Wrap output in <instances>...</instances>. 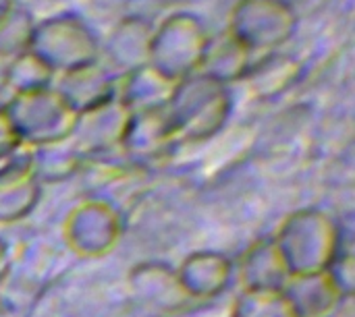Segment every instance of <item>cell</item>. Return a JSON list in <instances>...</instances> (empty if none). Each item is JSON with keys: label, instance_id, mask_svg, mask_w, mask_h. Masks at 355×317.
Wrapping results in <instances>:
<instances>
[{"label": "cell", "instance_id": "30bf717a", "mask_svg": "<svg viewBox=\"0 0 355 317\" xmlns=\"http://www.w3.org/2000/svg\"><path fill=\"white\" fill-rule=\"evenodd\" d=\"M133 299L154 314H175L191 303L177 278V270L164 262H141L127 276Z\"/></svg>", "mask_w": 355, "mask_h": 317}, {"label": "cell", "instance_id": "2e32d148", "mask_svg": "<svg viewBox=\"0 0 355 317\" xmlns=\"http://www.w3.org/2000/svg\"><path fill=\"white\" fill-rule=\"evenodd\" d=\"M285 295L300 317H331L345 301L329 272L291 276L285 284Z\"/></svg>", "mask_w": 355, "mask_h": 317}, {"label": "cell", "instance_id": "4316f807", "mask_svg": "<svg viewBox=\"0 0 355 317\" xmlns=\"http://www.w3.org/2000/svg\"><path fill=\"white\" fill-rule=\"evenodd\" d=\"M8 270V247L4 245V241H0V280L4 278Z\"/></svg>", "mask_w": 355, "mask_h": 317}, {"label": "cell", "instance_id": "5bb4252c", "mask_svg": "<svg viewBox=\"0 0 355 317\" xmlns=\"http://www.w3.org/2000/svg\"><path fill=\"white\" fill-rule=\"evenodd\" d=\"M175 85L177 81L164 77L154 66L144 64L121 77V85L114 89V96L127 106L131 114L164 110L175 91Z\"/></svg>", "mask_w": 355, "mask_h": 317}, {"label": "cell", "instance_id": "484cf974", "mask_svg": "<svg viewBox=\"0 0 355 317\" xmlns=\"http://www.w3.org/2000/svg\"><path fill=\"white\" fill-rule=\"evenodd\" d=\"M8 56L0 54V96L6 91V73H8Z\"/></svg>", "mask_w": 355, "mask_h": 317}, {"label": "cell", "instance_id": "7a4b0ae2", "mask_svg": "<svg viewBox=\"0 0 355 317\" xmlns=\"http://www.w3.org/2000/svg\"><path fill=\"white\" fill-rule=\"evenodd\" d=\"M231 108L229 85L196 73L177 81L164 114L175 141H206L225 127Z\"/></svg>", "mask_w": 355, "mask_h": 317}, {"label": "cell", "instance_id": "6da1fadb", "mask_svg": "<svg viewBox=\"0 0 355 317\" xmlns=\"http://www.w3.org/2000/svg\"><path fill=\"white\" fill-rule=\"evenodd\" d=\"M289 276L327 272L343 251L341 226L320 208L291 212L272 235Z\"/></svg>", "mask_w": 355, "mask_h": 317}, {"label": "cell", "instance_id": "ba28073f", "mask_svg": "<svg viewBox=\"0 0 355 317\" xmlns=\"http://www.w3.org/2000/svg\"><path fill=\"white\" fill-rule=\"evenodd\" d=\"M33 147L19 143L0 158V224L27 218L42 197V185L31 172Z\"/></svg>", "mask_w": 355, "mask_h": 317}, {"label": "cell", "instance_id": "9a60e30c", "mask_svg": "<svg viewBox=\"0 0 355 317\" xmlns=\"http://www.w3.org/2000/svg\"><path fill=\"white\" fill-rule=\"evenodd\" d=\"M235 272L239 276L241 289H277V291H281V289H285L287 280L291 278L272 237H262V239L254 241L239 257Z\"/></svg>", "mask_w": 355, "mask_h": 317}, {"label": "cell", "instance_id": "d6986e66", "mask_svg": "<svg viewBox=\"0 0 355 317\" xmlns=\"http://www.w3.org/2000/svg\"><path fill=\"white\" fill-rule=\"evenodd\" d=\"M300 75V64L283 54H268L254 60L248 75L243 77L258 98H272L285 91Z\"/></svg>", "mask_w": 355, "mask_h": 317}, {"label": "cell", "instance_id": "603a6c76", "mask_svg": "<svg viewBox=\"0 0 355 317\" xmlns=\"http://www.w3.org/2000/svg\"><path fill=\"white\" fill-rule=\"evenodd\" d=\"M333 278V282L339 287V291L343 293V297H352L355 284V264L354 255L352 253H345L341 251L339 257L331 264V268L327 270Z\"/></svg>", "mask_w": 355, "mask_h": 317}, {"label": "cell", "instance_id": "e0dca14e", "mask_svg": "<svg viewBox=\"0 0 355 317\" xmlns=\"http://www.w3.org/2000/svg\"><path fill=\"white\" fill-rule=\"evenodd\" d=\"M175 143L173 129L164 110L131 114L129 129L123 139V150L137 162L160 158Z\"/></svg>", "mask_w": 355, "mask_h": 317}, {"label": "cell", "instance_id": "5b68a950", "mask_svg": "<svg viewBox=\"0 0 355 317\" xmlns=\"http://www.w3.org/2000/svg\"><path fill=\"white\" fill-rule=\"evenodd\" d=\"M210 35L202 21L187 12H177L152 31L148 64L173 81L196 75L202 66Z\"/></svg>", "mask_w": 355, "mask_h": 317}, {"label": "cell", "instance_id": "cb8c5ba5", "mask_svg": "<svg viewBox=\"0 0 355 317\" xmlns=\"http://www.w3.org/2000/svg\"><path fill=\"white\" fill-rule=\"evenodd\" d=\"M19 143L21 141H19V137H17L12 125H10V120H8V116L4 112V108H0V158L4 154H8L12 147H17Z\"/></svg>", "mask_w": 355, "mask_h": 317}, {"label": "cell", "instance_id": "277c9868", "mask_svg": "<svg viewBox=\"0 0 355 317\" xmlns=\"http://www.w3.org/2000/svg\"><path fill=\"white\" fill-rule=\"evenodd\" d=\"M54 75L100 62V42L75 15H58L33 23L29 48Z\"/></svg>", "mask_w": 355, "mask_h": 317}, {"label": "cell", "instance_id": "8fae6325", "mask_svg": "<svg viewBox=\"0 0 355 317\" xmlns=\"http://www.w3.org/2000/svg\"><path fill=\"white\" fill-rule=\"evenodd\" d=\"M175 270L189 301H212L223 295L235 278V264L218 251L189 253Z\"/></svg>", "mask_w": 355, "mask_h": 317}, {"label": "cell", "instance_id": "d4e9b609", "mask_svg": "<svg viewBox=\"0 0 355 317\" xmlns=\"http://www.w3.org/2000/svg\"><path fill=\"white\" fill-rule=\"evenodd\" d=\"M19 6H17V0H0V29H2V25L15 15V10H17Z\"/></svg>", "mask_w": 355, "mask_h": 317}, {"label": "cell", "instance_id": "7402d4cb", "mask_svg": "<svg viewBox=\"0 0 355 317\" xmlns=\"http://www.w3.org/2000/svg\"><path fill=\"white\" fill-rule=\"evenodd\" d=\"M56 75L50 66H46L35 54L29 50L12 56L8 60V73H6V91L10 93H23L33 89H44L54 83Z\"/></svg>", "mask_w": 355, "mask_h": 317}, {"label": "cell", "instance_id": "44dd1931", "mask_svg": "<svg viewBox=\"0 0 355 317\" xmlns=\"http://www.w3.org/2000/svg\"><path fill=\"white\" fill-rule=\"evenodd\" d=\"M231 317H300L285 291L241 289L233 299Z\"/></svg>", "mask_w": 355, "mask_h": 317}, {"label": "cell", "instance_id": "52a82bcc", "mask_svg": "<svg viewBox=\"0 0 355 317\" xmlns=\"http://www.w3.org/2000/svg\"><path fill=\"white\" fill-rule=\"evenodd\" d=\"M297 17L285 0H239L231 10L227 33L252 54L272 52L295 31Z\"/></svg>", "mask_w": 355, "mask_h": 317}, {"label": "cell", "instance_id": "8992f818", "mask_svg": "<svg viewBox=\"0 0 355 317\" xmlns=\"http://www.w3.org/2000/svg\"><path fill=\"white\" fill-rule=\"evenodd\" d=\"M123 237V218L106 199H85L77 203L62 222L67 247L83 260L110 255Z\"/></svg>", "mask_w": 355, "mask_h": 317}, {"label": "cell", "instance_id": "3957f363", "mask_svg": "<svg viewBox=\"0 0 355 317\" xmlns=\"http://www.w3.org/2000/svg\"><path fill=\"white\" fill-rule=\"evenodd\" d=\"M2 108L19 141L31 147L69 141L77 123V112L52 85L44 89L10 93Z\"/></svg>", "mask_w": 355, "mask_h": 317}, {"label": "cell", "instance_id": "ffe728a7", "mask_svg": "<svg viewBox=\"0 0 355 317\" xmlns=\"http://www.w3.org/2000/svg\"><path fill=\"white\" fill-rule=\"evenodd\" d=\"M83 162V156L71 145V141H60L52 145L33 147L31 172L40 185L60 183L71 179Z\"/></svg>", "mask_w": 355, "mask_h": 317}, {"label": "cell", "instance_id": "7c38bea8", "mask_svg": "<svg viewBox=\"0 0 355 317\" xmlns=\"http://www.w3.org/2000/svg\"><path fill=\"white\" fill-rule=\"evenodd\" d=\"M152 31L144 19L121 21L104 44H100V62L121 71L123 75L148 64Z\"/></svg>", "mask_w": 355, "mask_h": 317}, {"label": "cell", "instance_id": "ac0fdd59", "mask_svg": "<svg viewBox=\"0 0 355 317\" xmlns=\"http://www.w3.org/2000/svg\"><path fill=\"white\" fill-rule=\"evenodd\" d=\"M254 64V54L237 42L231 33L225 31V35H218L208 42L202 66L198 73L218 81V83H235L241 81L250 66Z\"/></svg>", "mask_w": 355, "mask_h": 317}, {"label": "cell", "instance_id": "9c48e42d", "mask_svg": "<svg viewBox=\"0 0 355 317\" xmlns=\"http://www.w3.org/2000/svg\"><path fill=\"white\" fill-rule=\"evenodd\" d=\"M129 123L131 112L116 96H112L110 100L77 114L69 141L81 156L104 154L123 145Z\"/></svg>", "mask_w": 355, "mask_h": 317}, {"label": "cell", "instance_id": "4fadbf2b", "mask_svg": "<svg viewBox=\"0 0 355 317\" xmlns=\"http://www.w3.org/2000/svg\"><path fill=\"white\" fill-rule=\"evenodd\" d=\"M52 87L77 112H85L114 96V79L102 62H94L62 75H56Z\"/></svg>", "mask_w": 355, "mask_h": 317}]
</instances>
